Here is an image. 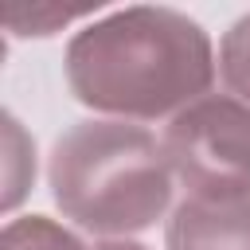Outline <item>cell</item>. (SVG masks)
I'll list each match as a JSON object with an SVG mask.
<instances>
[{
    "label": "cell",
    "instance_id": "obj_1",
    "mask_svg": "<svg viewBox=\"0 0 250 250\" xmlns=\"http://www.w3.org/2000/svg\"><path fill=\"white\" fill-rule=\"evenodd\" d=\"M211 82V35L176 8H121L66 43V86L98 113L156 121L207 98Z\"/></svg>",
    "mask_w": 250,
    "mask_h": 250
},
{
    "label": "cell",
    "instance_id": "obj_2",
    "mask_svg": "<svg viewBox=\"0 0 250 250\" xmlns=\"http://www.w3.org/2000/svg\"><path fill=\"white\" fill-rule=\"evenodd\" d=\"M172 180L164 145L125 121L70 125L47 164L55 207L94 234L148 230L172 203Z\"/></svg>",
    "mask_w": 250,
    "mask_h": 250
},
{
    "label": "cell",
    "instance_id": "obj_3",
    "mask_svg": "<svg viewBox=\"0 0 250 250\" xmlns=\"http://www.w3.org/2000/svg\"><path fill=\"white\" fill-rule=\"evenodd\" d=\"M164 156L188 199L250 195V105L207 94L164 129Z\"/></svg>",
    "mask_w": 250,
    "mask_h": 250
},
{
    "label": "cell",
    "instance_id": "obj_4",
    "mask_svg": "<svg viewBox=\"0 0 250 250\" xmlns=\"http://www.w3.org/2000/svg\"><path fill=\"white\" fill-rule=\"evenodd\" d=\"M164 250H250V195L188 199L164 230Z\"/></svg>",
    "mask_w": 250,
    "mask_h": 250
},
{
    "label": "cell",
    "instance_id": "obj_5",
    "mask_svg": "<svg viewBox=\"0 0 250 250\" xmlns=\"http://www.w3.org/2000/svg\"><path fill=\"white\" fill-rule=\"evenodd\" d=\"M0 250H90V246H82L66 227H59L47 215H23L4 227Z\"/></svg>",
    "mask_w": 250,
    "mask_h": 250
},
{
    "label": "cell",
    "instance_id": "obj_6",
    "mask_svg": "<svg viewBox=\"0 0 250 250\" xmlns=\"http://www.w3.org/2000/svg\"><path fill=\"white\" fill-rule=\"evenodd\" d=\"M219 70H223V82L230 86V94H238V102L250 105V12L242 20H234L230 31L223 35Z\"/></svg>",
    "mask_w": 250,
    "mask_h": 250
},
{
    "label": "cell",
    "instance_id": "obj_7",
    "mask_svg": "<svg viewBox=\"0 0 250 250\" xmlns=\"http://www.w3.org/2000/svg\"><path fill=\"white\" fill-rule=\"evenodd\" d=\"M94 250H148V246H141V242H125V238H117V242H98Z\"/></svg>",
    "mask_w": 250,
    "mask_h": 250
}]
</instances>
